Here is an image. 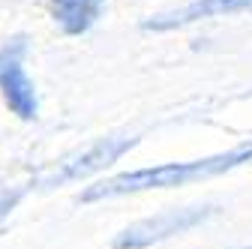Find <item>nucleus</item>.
<instances>
[{"instance_id": "nucleus-1", "label": "nucleus", "mask_w": 252, "mask_h": 249, "mask_svg": "<svg viewBox=\"0 0 252 249\" xmlns=\"http://www.w3.org/2000/svg\"><path fill=\"white\" fill-rule=\"evenodd\" d=\"M246 162H252V141H243L228 153H216V156H204V159H192V162H165V165H153V168H135V171L114 174L96 186H90V189H84L81 198L99 201V198L132 195V192H144V189H171V186H186L192 180H207L216 174H225Z\"/></svg>"}, {"instance_id": "nucleus-2", "label": "nucleus", "mask_w": 252, "mask_h": 249, "mask_svg": "<svg viewBox=\"0 0 252 249\" xmlns=\"http://www.w3.org/2000/svg\"><path fill=\"white\" fill-rule=\"evenodd\" d=\"M216 210L213 207H174L165 213H156L150 219H141L135 225H129L126 231H120L114 237V249H147L159 240H168L174 234H183L189 228L201 225L204 219H210Z\"/></svg>"}, {"instance_id": "nucleus-3", "label": "nucleus", "mask_w": 252, "mask_h": 249, "mask_svg": "<svg viewBox=\"0 0 252 249\" xmlns=\"http://www.w3.org/2000/svg\"><path fill=\"white\" fill-rule=\"evenodd\" d=\"M24 51H27L24 36H18L9 45L0 48V93H3V102L9 105V111L15 117L36 120L39 96H36V87L24 69Z\"/></svg>"}, {"instance_id": "nucleus-4", "label": "nucleus", "mask_w": 252, "mask_h": 249, "mask_svg": "<svg viewBox=\"0 0 252 249\" xmlns=\"http://www.w3.org/2000/svg\"><path fill=\"white\" fill-rule=\"evenodd\" d=\"M132 144H135V138H102V141H96L93 147H87L84 153H75V156L63 159L42 180V186H63V183H72V180H84L90 174L108 168L111 162H117Z\"/></svg>"}, {"instance_id": "nucleus-5", "label": "nucleus", "mask_w": 252, "mask_h": 249, "mask_svg": "<svg viewBox=\"0 0 252 249\" xmlns=\"http://www.w3.org/2000/svg\"><path fill=\"white\" fill-rule=\"evenodd\" d=\"M234 12H252V0H189V3L159 12L144 21V30H174L192 21L216 18V15H234Z\"/></svg>"}, {"instance_id": "nucleus-6", "label": "nucleus", "mask_w": 252, "mask_h": 249, "mask_svg": "<svg viewBox=\"0 0 252 249\" xmlns=\"http://www.w3.org/2000/svg\"><path fill=\"white\" fill-rule=\"evenodd\" d=\"M51 15L63 33L81 36L99 21L102 0H51Z\"/></svg>"}, {"instance_id": "nucleus-7", "label": "nucleus", "mask_w": 252, "mask_h": 249, "mask_svg": "<svg viewBox=\"0 0 252 249\" xmlns=\"http://www.w3.org/2000/svg\"><path fill=\"white\" fill-rule=\"evenodd\" d=\"M243 249H252V246H243Z\"/></svg>"}]
</instances>
